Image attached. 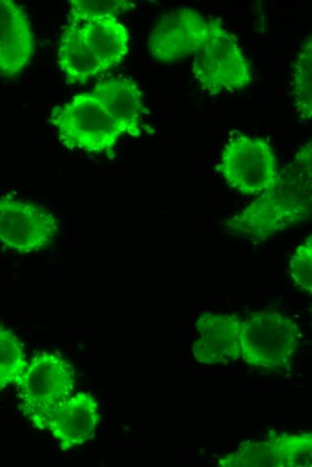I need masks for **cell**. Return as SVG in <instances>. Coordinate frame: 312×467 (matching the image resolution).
Returning <instances> with one entry per match:
<instances>
[{
	"label": "cell",
	"instance_id": "6da1fadb",
	"mask_svg": "<svg viewBox=\"0 0 312 467\" xmlns=\"http://www.w3.org/2000/svg\"><path fill=\"white\" fill-rule=\"evenodd\" d=\"M311 141L303 145L280 172L273 188L228 218L225 227L264 240L308 220L312 212Z\"/></svg>",
	"mask_w": 312,
	"mask_h": 467
},
{
	"label": "cell",
	"instance_id": "7a4b0ae2",
	"mask_svg": "<svg viewBox=\"0 0 312 467\" xmlns=\"http://www.w3.org/2000/svg\"><path fill=\"white\" fill-rule=\"evenodd\" d=\"M75 373L62 356L39 352L30 358L16 383L19 409L38 429H45L54 409L73 394Z\"/></svg>",
	"mask_w": 312,
	"mask_h": 467
},
{
	"label": "cell",
	"instance_id": "3957f363",
	"mask_svg": "<svg viewBox=\"0 0 312 467\" xmlns=\"http://www.w3.org/2000/svg\"><path fill=\"white\" fill-rule=\"evenodd\" d=\"M192 57V73L210 95L244 89L252 81L236 38L217 20L209 19L205 38Z\"/></svg>",
	"mask_w": 312,
	"mask_h": 467
},
{
	"label": "cell",
	"instance_id": "277c9868",
	"mask_svg": "<svg viewBox=\"0 0 312 467\" xmlns=\"http://www.w3.org/2000/svg\"><path fill=\"white\" fill-rule=\"evenodd\" d=\"M49 122L65 146L91 154L112 151L124 135L91 92L76 94L55 108Z\"/></svg>",
	"mask_w": 312,
	"mask_h": 467
},
{
	"label": "cell",
	"instance_id": "5b68a950",
	"mask_svg": "<svg viewBox=\"0 0 312 467\" xmlns=\"http://www.w3.org/2000/svg\"><path fill=\"white\" fill-rule=\"evenodd\" d=\"M299 339V327L292 318L278 312H259L241 322L240 355L252 366L284 370L292 363Z\"/></svg>",
	"mask_w": 312,
	"mask_h": 467
},
{
	"label": "cell",
	"instance_id": "8992f818",
	"mask_svg": "<svg viewBox=\"0 0 312 467\" xmlns=\"http://www.w3.org/2000/svg\"><path fill=\"white\" fill-rule=\"evenodd\" d=\"M216 171L230 189L247 196L273 188L280 172L273 147L263 138L242 134L224 145Z\"/></svg>",
	"mask_w": 312,
	"mask_h": 467
},
{
	"label": "cell",
	"instance_id": "52a82bcc",
	"mask_svg": "<svg viewBox=\"0 0 312 467\" xmlns=\"http://www.w3.org/2000/svg\"><path fill=\"white\" fill-rule=\"evenodd\" d=\"M58 233L56 217L32 201L0 196V243L18 253L49 246Z\"/></svg>",
	"mask_w": 312,
	"mask_h": 467
},
{
	"label": "cell",
	"instance_id": "ba28073f",
	"mask_svg": "<svg viewBox=\"0 0 312 467\" xmlns=\"http://www.w3.org/2000/svg\"><path fill=\"white\" fill-rule=\"evenodd\" d=\"M209 19L192 8H178L163 14L152 29L148 49L161 62L192 56L205 38Z\"/></svg>",
	"mask_w": 312,
	"mask_h": 467
},
{
	"label": "cell",
	"instance_id": "9c48e42d",
	"mask_svg": "<svg viewBox=\"0 0 312 467\" xmlns=\"http://www.w3.org/2000/svg\"><path fill=\"white\" fill-rule=\"evenodd\" d=\"M311 432L282 434L264 441L240 445L221 457V467H308L311 466Z\"/></svg>",
	"mask_w": 312,
	"mask_h": 467
},
{
	"label": "cell",
	"instance_id": "30bf717a",
	"mask_svg": "<svg viewBox=\"0 0 312 467\" xmlns=\"http://www.w3.org/2000/svg\"><path fill=\"white\" fill-rule=\"evenodd\" d=\"M99 406L92 394L79 392L60 402L50 414L46 428L63 451L91 439L100 420Z\"/></svg>",
	"mask_w": 312,
	"mask_h": 467
},
{
	"label": "cell",
	"instance_id": "8fae6325",
	"mask_svg": "<svg viewBox=\"0 0 312 467\" xmlns=\"http://www.w3.org/2000/svg\"><path fill=\"white\" fill-rule=\"evenodd\" d=\"M34 51V38L22 7L0 0V75L12 78L22 73Z\"/></svg>",
	"mask_w": 312,
	"mask_h": 467
},
{
	"label": "cell",
	"instance_id": "7c38bea8",
	"mask_svg": "<svg viewBox=\"0 0 312 467\" xmlns=\"http://www.w3.org/2000/svg\"><path fill=\"white\" fill-rule=\"evenodd\" d=\"M240 326L237 315L204 313L195 322L198 338L192 346L195 358L208 365L236 360L240 356Z\"/></svg>",
	"mask_w": 312,
	"mask_h": 467
},
{
	"label": "cell",
	"instance_id": "4fadbf2b",
	"mask_svg": "<svg viewBox=\"0 0 312 467\" xmlns=\"http://www.w3.org/2000/svg\"><path fill=\"white\" fill-rule=\"evenodd\" d=\"M91 93L124 134L135 137L141 135L142 93L134 81L125 77L108 78L96 84Z\"/></svg>",
	"mask_w": 312,
	"mask_h": 467
},
{
	"label": "cell",
	"instance_id": "5bb4252c",
	"mask_svg": "<svg viewBox=\"0 0 312 467\" xmlns=\"http://www.w3.org/2000/svg\"><path fill=\"white\" fill-rule=\"evenodd\" d=\"M80 26L64 27L57 51V63L68 84H84L106 71L101 62L84 42Z\"/></svg>",
	"mask_w": 312,
	"mask_h": 467
},
{
	"label": "cell",
	"instance_id": "9a60e30c",
	"mask_svg": "<svg viewBox=\"0 0 312 467\" xmlns=\"http://www.w3.org/2000/svg\"><path fill=\"white\" fill-rule=\"evenodd\" d=\"M80 31L106 71L119 64L128 51V31L115 17L86 22L81 24Z\"/></svg>",
	"mask_w": 312,
	"mask_h": 467
},
{
	"label": "cell",
	"instance_id": "2e32d148",
	"mask_svg": "<svg viewBox=\"0 0 312 467\" xmlns=\"http://www.w3.org/2000/svg\"><path fill=\"white\" fill-rule=\"evenodd\" d=\"M291 93L295 110L304 120L312 118V41L311 35L301 44L293 62Z\"/></svg>",
	"mask_w": 312,
	"mask_h": 467
},
{
	"label": "cell",
	"instance_id": "e0dca14e",
	"mask_svg": "<svg viewBox=\"0 0 312 467\" xmlns=\"http://www.w3.org/2000/svg\"><path fill=\"white\" fill-rule=\"evenodd\" d=\"M27 364L21 339L0 324V392L18 383Z\"/></svg>",
	"mask_w": 312,
	"mask_h": 467
},
{
	"label": "cell",
	"instance_id": "ac0fdd59",
	"mask_svg": "<svg viewBox=\"0 0 312 467\" xmlns=\"http://www.w3.org/2000/svg\"><path fill=\"white\" fill-rule=\"evenodd\" d=\"M134 6L126 0H71L67 22L81 25L94 19L117 18Z\"/></svg>",
	"mask_w": 312,
	"mask_h": 467
},
{
	"label": "cell",
	"instance_id": "d6986e66",
	"mask_svg": "<svg viewBox=\"0 0 312 467\" xmlns=\"http://www.w3.org/2000/svg\"><path fill=\"white\" fill-rule=\"evenodd\" d=\"M290 276L295 286L310 295L312 291V235L299 243L289 260Z\"/></svg>",
	"mask_w": 312,
	"mask_h": 467
}]
</instances>
